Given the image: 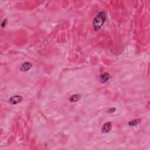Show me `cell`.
Returning a JSON list of instances; mask_svg holds the SVG:
<instances>
[{"label": "cell", "mask_w": 150, "mask_h": 150, "mask_svg": "<svg viewBox=\"0 0 150 150\" xmlns=\"http://www.w3.org/2000/svg\"><path fill=\"white\" fill-rule=\"evenodd\" d=\"M31 66L32 64L30 63L25 62L22 64L21 68H20V70L22 72H27L30 69Z\"/></svg>", "instance_id": "277c9868"}, {"label": "cell", "mask_w": 150, "mask_h": 150, "mask_svg": "<svg viewBox=\"0 0 150 150\" xmlns=\"http://www.w3.org/2000/svg\"><path fill=\"white\" fill-rule=\"evenodd\" d=\"M112 123L110 122H106L104 124L103 126V128H102V132L103 133H107V132H110V131L112 130Z\"/></svg>", "instance_id": "3957f363"}, {"label": "cell", "mask_w": 150, "mask_h": 150, "mask_svg": "<svg viewBox=\"0 0 150 150\" xmlns=\"http://www.w3.org/2000/svg\"><path fill=\"white\" fill-rule=\"evenodd\" d=\"M109 78H110V76H109L108 73H104L100 76V82L103 83H106L108 80Z\"/></svg>", "instance_id": "5b68a950"}, {"label": "cell", "mask_w": 150, "mask_h": 150, "mask_svg": "<svg viewBox=\"0 0 150 150\" xmlns=\"http://www.w3.org/2000/svg\"><path fill=\"white\" fill-rule=\"evenodd\" d=\"M22 98L21 96H14L10 98V102L12 104H16L20 103L22 101Z\"/></svg>", "instance_id": "7a4b0ae2"}, {"label": "cell", "mask_w": 150, "mask_h": 150, "mask_svg": "<svg viewBox=\"0 0 150 150\" xmlns=\"http://www.w3.org/2000/svg\"><path fill=\"white\" fill-rule=\"evenodd\" d=\"M106 19V18L104 12L101 11L97 14L93 20V26L95 30H98L101 28L105 22Z\"/></svg>", "instance_id": "6da1fadb"}, {"label": "cell", "mask_w": 150, "mask_h": 150, "mask_svg": "<svg viewBox=\"0 0 150 150\" xmlns=\"http://www.w3.org/2000/svg\"><path fill=\"white\" fill-rule=\"evenodd\" d=\"M6 20H4V21L2 22V27H4V25H6Z\"/></svg>", "instance_id": "ba28073f"}, {"label": "cell", "mask_w": 150, "mask_h": 150, "mask_svg": "<svg viewBox=\"0 0 150 150\" xmlns=\"http://www.w3.org/2000/svg\"><path fill=\"white\" fill-rule=\"evenodd\" d=\"M140 122V120H134L131 122H129V126H135L136 125H137L138 124H139Z\"/></svg>", "instance_id": "52a82bcc"}, {"label": "cell", "mask_w": 150, "mask_h": 150, "mask_svg": "<svg viewBox=\"0 0 150 150\" xmlns=\"http://www.w3.org/2000/svg\"><path fill=\"white\" fill-rule=\"evenodd\" d=\"M80 98V96L79 95H73L70 98V101L72 102H76L78 100H79Z\"/></svg>", "instance_id": "8992f818"}]
</instances>
